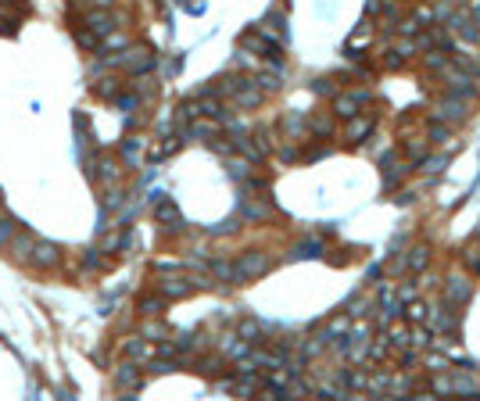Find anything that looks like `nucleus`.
Listing matches in <instances>:
<instances>
[{
    "instance_id": "1",
    "label": "nucleus",
    "mask_w": 480,
    "mask_h": 401,
    "mask_svg": "<svg viewBox=\"0 0 480 401\" xmlns=\"http://www.w3.org/2000/svg\"><path fill=\"white\" fill-rule=\"evenodd\" d=\"M26 262H29L33 269H57V265H61V247L51 244V240H33Z\"/></svg>"
},
{
    "instance_id": "2",
    "label": "nucleus",
    "mask_w": 480,
    "mask_h": 401,
    "mask_svg": "<svg viewBox=\"0 0 480 401\" xmlns=\"http://www.w3.org/2000/svg\"><path fill=\"white\" fill-rule=\"evenodd\" d=\"M265 269H269V258L258 255V251H247V255H240L233 262V280H251V276H258V272H265Z\"/></svg>"
},
{
    "instance_id": "3",
    "label": "nucleus",
    "mask_w": 480,
    "mask_h": 401,
    "mask_svg": "<svg viewBox=\"0 0 480 401\" xmlns=\"http://www.w3.org/2000/svg\"><path fill=\"white\" fill-rule=\"evenodd\" d=\"M143 384V373L133 366V362H126L122 369H115V387H122V391H136Z\"/></svg>"
},
{
    "instance_id": "4",
    "label": "nucleus",
    "mask_w": 480,
    "mask_h": 401,
    "mask_svg": "<svg viewBox=\"0 0 480 401\" xmlns=\"http://www.w3.org/2000/svg\"><path fill=\"white\" fill-rule=\"evenodd\" d=\"M122 355L126 358H133V362H148V358L154 355V348L143 341V337H130L126 344H122Z\"/></svg>"
},
{
    "instance_id": "5",
    "label": "nucleus",
    "mask_w": 480,
    "mask_h": 401,
    "mask_svg": "<svg viewBox=\"0 0 480 401\" xmlns=\"http://www.w3.org/2000/svg\"><path fill=\"white\" fill-rule=\"evenodd\" d=\"M115 65H126L130 72H143V69H151V54L148 51H126V54L115 57Z\"/></svg>"
},
{
    "instance_id": "6",
    "label": "nucleus",
    "mask_w": 480,
    "mask_h": 401,
    "mask_svg": "<svg viewBox=\"0 0 480 401\" xmlns=\"http://www.w3.org/2000/svg\"><path fill=\"white\" fill-rule=\"evenodd\" d=\"M87 29L97 33V36H108L115 29V18L108 11H87Z\"/></svg>"
},
{
    "instance_id": "7",
    "label": "nucleus",
    "mask_w": 480,
    "mask_h": 401,
    "mask_svg": "<svg viewBox=\"0 0 480 401\" xmlns=\"http://www.w3.org/2000/svg\"><path fill=\"white\" fill-rule=\"evenodd\" d=\"M29 247H33V237L26 233V229H18V233L8 240V251H11L15 262H26V258H29Z\"/></svg>"
},
{
    "instance_id": "8",
    "label": "nucleus",
    "mask_w": 480,
    "mask_h": 401,
    "mask_svg": "<svg viewBox=\"0 0 480 401\" xmlns=\"http://www.w3.org/2000/svg\"><path fill=\"white\" fill-rule=\"evenodd\" d=\"M197 283H190V280H161L158 283V294L161 298H186Z\"/></svg>"
},
{
    "instance_id": "9",
    "label": "nucleus",
    "mask_w": 480,
    "mask_h": 401,
    "mask_svg": "<svg viewBox=\"0 0 480 401\" xmlns=\"http://www.w3.org/2000/svg\"><path fill=\"white\" fill-rule=\"evenodd\" d=\"M154 219H158V222H165L169 229H179V226H183V219H179V208H176L172 201H158V208H154Z\"/></svg>"
},
{
    "instance_id": "10",
    "label": "nucleus",
    "mask_w": 480,
    "mask_h": 401,
    "mask_svg": "<svg viewBox=\"0 0 480 401\" xmlns=\"http://www.w3.org/2000/svg\"><path fill=\"white\" fill-rule=\"evenodd\" d=\"M94 93L104 97V100H115V97L122 93V82L112 79V75H108V79H97V82H94Z\"/></svg>"
},
{
    "instance_id": "11",
    "label": "nucleus",
    "mask_w": 480,
    "mask_h": 401,
    "mask_svg": "<svg viewBox=\"0 0 480 401\" xmlns=\"http://www.w3.org/2000/svg\"><path fill=\"white\" fill-rule=\"evenodd\" d=\"M445 294H448L452 305H463V301H470V283H466V280H448Z\"/></svg>"
},
{
    "instance_id": "12",
    "label": "nucleus",
    "mask_w": 480,
    "mask_h": 401,
    "mask_svg": "<svg viewBox=\"0 0 480 401\" xmlns=\"http://www.w3.org/2000/svg\"><path fill=\"white\" fill-rule=\"evenodd\" d=\"M362 100H366V93H362V90H359V93L341 97V100H337V115H344V118H348V115H355V108H359Z\"/></svg>"
},
{
    "instance_id": "13",
    "label": "nucleus",
    "mask_w": 480,
    "mask_h": 401,
    "mask_svg": "<svg viewBox=\"0 0 480 401\" xmlns=\"http://www.w3.org/2000/svg\"><path fill=\"white\" fill-rule=\"evenodd\" d=\"M136 308H140V315H158L165 308V298H161V294H158V298H154V294H148V298L136 301Z\"/></svg>"
},
{
    "instance_id": "14",
    "label": "nucleus",
    "mask_w": 480,
    "mask_h": 401,
    "mask_svg": "<svg viewBox=\"0 0 480 401\" xmlns=\"http://www.w3.org/2000/svg\"><path fill=\"white\" fill-rule=\"evenodd\" d=\"M97 179H104V183L118 179V161H112V158H100V161H97Z\"/></svg>"
},
{
    "instance_id": "15",
    "label": "nucleus",
    "mask_w": 480,
    "mask_h": 401,
    "mask_svg": "<svg viewBox=\"0 0 480 401\" xmlns=\"http://www.w3.org/2000/svg\"><path fill=\"white\" fill-rule=\"evenodd\" d=\"M18 233V222L8 219V215H0V247H8V240Z\"/></svg>"
},
{
    "instance_id": "16",
    "label": "nucleus",
    "mask_w": 480,
    "mask_h": 401,
    "mask_svg": "<svg viewBox=\"0 0 480 401\" xmlns=\"http://www.w3.org/2000/svg\"><path fill=\"white\" fill-rule=\"evenodd\" d=\"M258 333H262V326H258L255 319H244V323H240V337H244L247 344H255V337H258Z\"/></svg>"
},
{
    "instance_id": "17",
    "label": "nucleus",
    "mask_w": 480,
    "mask_h": 401,
    "mask_svg": "<svg viewBox=\"0 0 480 401\" xmlns=\"http://www.w3.org/2000/svg\"><path fill=\"white\" fill-rule=\"evenodd\" d=\"M405 265H409L412 272H420V269L427 265V251H423V247H416V251H412V255L405 258Z\"/></svg>"
},
{
    "instance_id": "18",
    "label": "nucleus",
    "mask_w": 480,
    "mask_h": 401,
    "mask_svg": "<svg viewBox=\"0 0 480 401\" xmlns=\"http://www.w3.org/2000/svg\"><path fill=\"white\" fill-rule=\"evenodd\" d=\"M369 130H373V118H362V122H355V125H351V140H362V136H366Z\"/></svg>"
},
{
    "instance_id": "19",
    "label": "nucleus",
    "mask_w": 480,
    "mask_h": 401,
    "mask_svg": "<svg viewBox=\"0 0 480 401\" xmlns=\"http://www.w3.org/2000/svg\"><path fill=\"white\" fill-rule=\"evenodd\" d=\"M405 315H409L412 323H423V319H427V308H423V305H409V308H405Z\"/></svg>"
},
{
    "instance_id": "20",
    "label": "nucleus",
    "mask_w": 480,
    "mask_h": 401,
    "mask_svg": "<svg viewBox=\"0 0 480 401\" xmlns=\"http://www.w3.org/2000/svg\"><path fill=\"white\" fill-rule=\"evenodd\" d=\"M104 44H108V47H126V36H108Z\"/></svg>"
},
{
    "instance_id": "21",
    "label": "nucleus",
    "mask_w": 480,
    "mask_h": 401,
    "mask_svg": "<svg viewBox=\"0 0 480 401\" xmlns=\"http://www.w3.org/2000/svg\"><path fill=\"white\" fill-rule=\"evenodd\" d=\"M470 18H473V22H480V0L473 4V15H470Z\"/></svg>"
},
{
    "instance_id": "22",
    "label": "nucleus",
    "mask_w": 480,
    "mask_h": 401,
    "mask_svg": "<svg viewBox=\"0 0 480 401\" xmlns=\"http://www.w3.org/2000/svg\"><path fill=\"white\" fill-rule=\"evenodd\" d=\"M0 215H4V212H0Z\"/></svg>"
}]
</instances>
